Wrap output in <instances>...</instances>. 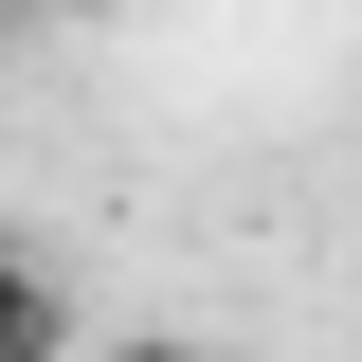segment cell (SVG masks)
I'll return each mask as SVG.
<instances>
[{
    "instance_id": "6da1fadb",
    "label": "cell",
    "mask_w": 362,
    "mask_h": 362,
    "mask_svg": "<svg viewBox=\"0 0 362 362\" xmlns=\"http://www.w3.org/2000/svg\"><path fill=\"white\" fill-rule=\"evenodd\" d=\"M90 326H73V290L37 272V235H0V362H73Z\"/></svg>"
},
{
    "instance_id": "7a4b0ae2",
    "label": "cell",
    "mask_w": 362,
    "mask_h": 362,
    "mask_svg": "<svg viewBox=\"0 0 362 362\" xmlns=\"http://www.w3.org/2000/svg\"><path fill=\"white\" fill-rule=\"evenodd\" d=\"M73 362H235V344H181V326H127V344H73Z\"/></svg>"
},
{
    "instance_id": "3957f363",
    "label": "cell",
    "mask_w": 362,
    "mask_h": 362,
    "mask_svg": "<svg viewBox=\"0 0 362 362\" xmlns=\"http://www.w3.org/2000/svg\"><path fill=\"white\" fill-rule=\"evenodd\" d=\"M54 18H109V0H54Z\"/></svg>"
}]
</instances>
